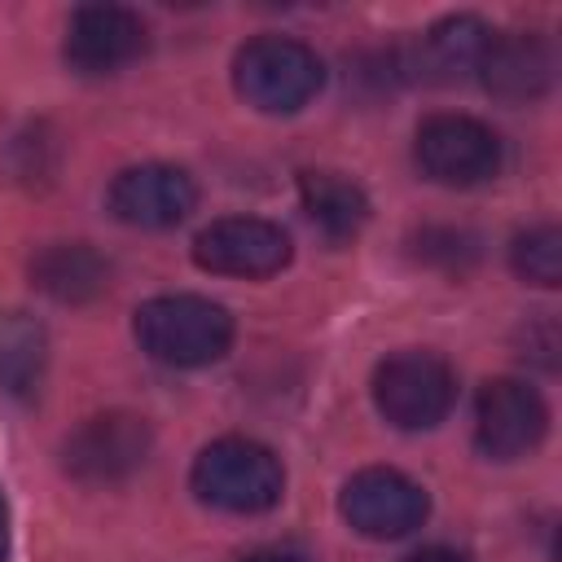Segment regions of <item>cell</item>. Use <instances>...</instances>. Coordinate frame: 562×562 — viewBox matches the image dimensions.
<instances>
[{
	"label": "cell",
	"mask_w": 562,
	"mask_h": 562,
	"mask_svg": "<svg viewBox=\"0 0 562 562\" xmlns=\"http://www.w3.org/2000/svg\"><path fill=\"white\" fill-rule=\"evenodd\" d=\"M140 347L171 369L215 364L233 342V316L202 294H158L136 307Z\"/></svg>",
	"instance_id": "cell-1"
},
{
	"label": "cell",
	"mask_w": 562,
	"mask_h": 562,
	"mask_svg": "<svg viewBox=\"0 0 562 562\" xmlns=\"http://www.w3.org/2000/svg\"><path fill=\"white\" fill-rule=\"evenodd\" d=\"M189 483H193L202 505H215L224 514H263L281 501L285 470H281L272 448L241 439V435H228V439H215L198 452Z\"/></svg>",
	"instance_id": "cell-2"
},
{
	"label": "cell",
	"mask_w": 562,
	"mask_h": 562,
	"mask_svg": "<svg viewBox=\"0 0 562 562\" xmlns=\"http://www.w3.org/2000/svg\"><path fill=\"white\" fill-rule=\"evenodd\" d=\"M233 83L246 105L263 114H294L321 92L325 66L307 44L290 35H259L233 57Z\"/></svg>",
	"instance_id": "cell-3"
},
{
	"label": "cell",
	"mask_w": 562,
	"mask_h": 562,
	"mask_svg": "<svg viewBox=\"0 0 562 562\" xmlns=\"http://www.w3.org/2000/svg\"><path fill=\"white\" fill-rule=\"evenodd\" d=\"M457 400V373L435 351H395L373 373V404L400 430H430Z\"/></svg>",
	"instance_id": "cell-4"
},
{
	"label": "cell",
	"mask_w": 562,
	"mask_h": 562,
	"mask_svg": "<svg viewBox=\"0 0 562 562\" xmlns=\"http://www.w3.org/2000/svg\"><path fill=\"white\" fill-rule=\"evenodd\" d=\"M413 158L435 184L470 189L501 171V136L470 114H430L417 127Z\"/></svg>",
	"instance_id": "cell-5"
},
{
	"label": "cell",
	"mask_w": 562,
	"mask_h": 562,
	"mask_svg": "<svg viewBox=\"0 0 562 562\" xmlns=\"http://www.w3.org/2000/svg\"><path fill=\"white\" fill-rule=\"evenodd\" d=\"M154 448L149 422L136 413H97L61 443V470L79 483H119L145 465Z\"/></svg>",
	"instance_id": "cell-6"
},
{
	"label": "cell",
	"mask_w": 562,
	"mask_h": 562,
	"mask_svg": "<svg viewBox=\"0 0 562 562\" xmlns=\"http://www.w3.org/2000/svg\"><path fill=\"white\" fill-rule=\"evenodd\" d=\"M338 509L351 522V531H360L369 540H400L426 522L430 501H426L422 483H413L408 474H400L391 465H369L347 479Z\"/></svg>",
	"instance_id": "cell-7"
},
{
	"label": "cell",
	"mask_w": 562,
	"mask_h": 562,
	"mask_svg": "<svg viewBox=\"0 0 562 562\" xmlns=\"http://www.w3.org/2000/svg\"><path fill=\"white\" fill-rule=\"evenodd\" d=\"M549 430V408L536 386L518 378H492L474 400V443L492 461L527 457Z\"/></svg>",
	"instance_id": "cell-8"
},
{
	"label": "cell",
	"mask_w": 562,
	"mask_h": 562,
	"mask_svg": "<svg viewBox=\"0 0 562 562\" xmlns=\"http://www.w3.org/2000/svg\"><path fill=\"white\" fill-rule=\"evenodd\" d=\"M193 263L220 277H272L290 263V233L272 220L228 215L193 237Z\"/></svg>",
	"instance_id": "cell-9"
},
{
	"label": "cell",
	"mask_w": 562,
	"mask_h": 562,
	"mask_svg": "<svg viewBox=\"0 0 562 562\" xmlns=\"http://www.w3.org/2000/svg\"><path fill=\"white\" fill-rule=\"evenodd\" d=\"M149 44L140 13L123 4H83L66 26V61L79 75H114L132 66Z\"/></svg>",
	"instance_id": "cell-10"
},
{
	"label": "cell",
	"mask_w": 562,
	"mask_h": 562,
	"mask_svg": "<svg viewBox=\"0 0 562 562\" xmlns=\"http://www.w3.org/2000/svg\"><path fill=\"white\" fill-rule=\"evenodd\" d=\"M193 202H198V189L189 171L171 162L127 167L110 184V211L132 228H171L193 211Z\"/></svg>",
	"instance_id": "cell-11"
},
{
	"label": "cell",
	"mask_w": 562,
	"mask_h": 562,
	"mask_svg": "<svg viewBox=\"0 0 562 562\" xmlns=\"http://www.w3.org/2000/svg\"><path fill=\"white\" fill-rule=\"evenodd\" d=\"M479 79L492 97H501L509 105L536 101L553 83V48L536 31L492 35V44L479 61Z\"/></svg>",
	"instance_id": "cell-12"
},
{
	"label": "cell",
	"mask_w": 562,
	"mask_h": 562,
	"mask_svg": "<svg viewBox=\"0 0 562 562\" xmlns=\"http://www.w3.org/2000/svg\"><path fill=\"white\" fill-rule=\"evenodd\" d=\"M492 35H496V31H492L483 18H474V13H452V18L435 22V26L422 35V44L413 48L408 70H417V75L430 79V83H457V79H465V75H479V61H483Z\"/></svg>",
	"instance_id": "cell-13"
},
{
	"label": "cell",
	"mask_w": 562,
	"mask_h": 562,
	"mask_svg": "<svg viewBox=\"0 0 562 562\" xmlns=\"http://www.w3.org/2000/svg\"><path fill=\"white\" fill-rule=\"evenodd\" d=\"M31 281L57 303H92L110 285V263L88 241H57L31 259Z\"/></svg>",
	"instance_id": "cell-14"
},
{
	"label": "cell",
	"mask_w": 562,
	"mask_h": 562,
	"mask_svg": "<svg viewBox=\"0 0 562 562\" xmlns=\"http://www.w3.org/2000/svg\"><path fill=\"white\" fill-rule=\"evenodd\" d=\"M299 202L329 241H347L369 224V193L342 171H299Z\"/></svg>",
	"instance_id": "cell-15"
},
{
	"label": "cell",
	"mask_w": 562,
	"mask_h": 562,
	"mask_svg": "<svg viewBox=\"0 0 562 562\" xmlns=\"http://www.w3.org/2000/svg\"><path fill=\"white\" fill-rule=\"evenodd\" d=\"M48 369V334L26 312H0V395L35 400Z\"/></svg>",
	"instance_id": "cell-16"
},
{
	"label": "cell",
	"mask_w": 562,
	"mask_h": 562,
	"mask_svg": "<svg viewBox=\"0 0 562 562\" xmlns=\"http://www.w3.org/2000/svg\"><path fill=\"white\" fill-rule=\"evenodd\" d=\"M509 263L531 285H544V290L558 285L562 281V233H558V224H536V228L518 233L514 246H509Z\"/></svg>",
	"instance_id": "cell-17"
},
{
	"label": "cell",
	"mask_w": 562,
	"mask_h": 562,
	"mask_svg": "<svg viewBox=\"0 0 562 562\" xmlns=\"http://www.w3.org/2000/svg\"><path fill=\"white\" fill-rule=\"evenodd\" d=\"M413 255L426 263V268H439V272H470L474 259H479V237L465 233V228H448V224H430L413 237Z\"/></svg>",
	"instance_id": "cell-18"
},
{
	"label": "cell",
	"mask_w": 562,
	"mask_h": 562,
	"mask_svg": "<svg viewBox=\"0 0 562 562\" xmlns=\"http://www.w3.org/2000/svg\"><path fill=\"white\" fill-rule=\"evenodd\" d=\"M400 562H470V553L448 549V544H426V549H417V553H408Z\"/></svg>",
	"instance_id": "cell-19"
},
{
	"label": "cell",
	"mask_w": 562,
	"mask_h": 562,
	"mask_svg": "<svg viewBox=\"0 0 562 562\" xmlns=\"http://www.w3.org/2000/svg\"><path fill=\"white\" fill-rule=\"evenodd\" d=\"M246 562H307L303 553H290V549H259V553H250Z\"/></svg>",
	"instance_id": "cell-20"
},
{
	"label": "cell",
	"mask_w": 562,
	"mask_h": 562,
	"mask_svg": "<svg viewBox=\"0 0 562 562\" xmlns=\"http://www.w3.org/2000/svg\"><path fill=\"white\" fill-rule=\"evenodd\" d=\"M4 553H9V501L0 492V562H4Z\"/></svg>",
	"instance_id": "cell-21"
}]
</instances>
